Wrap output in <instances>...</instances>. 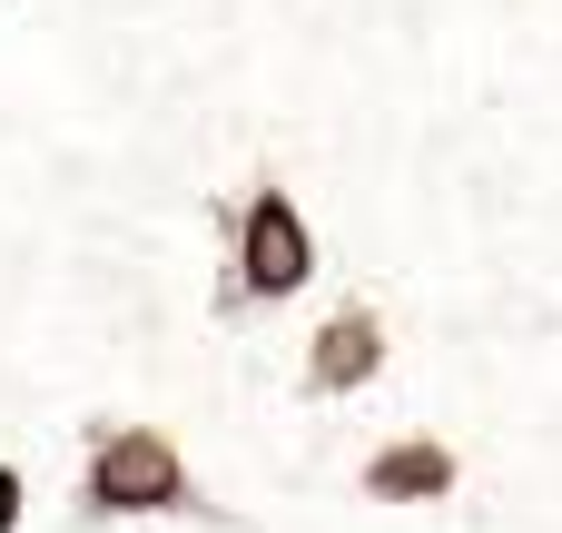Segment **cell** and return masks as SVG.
I'll return each mask as SVG.
<instances>
[{"mask_svg":"<svg viewBox=\"0 0 562 533\" xmlns=\"http://www.w3.org/2000/svg\"><path fill=\"white\" fill-rule=\"evenodd\" d=\"M0 533H20V465H0Z\"/></svg>","mask_w":562,"mask_h":533,"instance_id":"cell-5","label":"cell"},{"mask_svg":"<svg viewBox=\"0 0 562 533\" xmlns=\"http://www.w3.org/2000/svg\"><path fill=\"white\" fill-rule=\"evenodd\" d=\"M375 366H385V317L375 307H336L326 326H316V346H306V396L326 406V396H356V386H375Z\"/></svg>","mask_w":562,"mask_h":533,"instance_id":"cell-3","label":"cell"},{"mask_svg":"<svg viewBox=\"0 0 562 533\" xmlns=\"http://www.w3.org/2000/svg\"><path fill=\"white\" fill-rule=\"evenodd\" d=\"M454 485H464V455L435 445V435H405V445L366 455V504H445Z\"/></svg>","mask_w":562,"mask_h":533,"instance_id":"cell-4","label":"cell"},{"mask_svg":"<svg viewBox=\"0 0 562 533\" xmlns=\"http://www.w3.org/2000/svg\"><path fill=\"white\" fill-rule=\"evenodd\" d=\"M306 277H316V237H306L296 198H286L277 178H257L247 208H237V277H227V297L277 307V297H296Z\"/></svg>","mask_w":562,"mask_h":533,"instance_id":"cell-2","label":"cell"},{"mask_svg":"<svg viewBox=\"0 0 562 533\" xmlns=\"http://www.w3.org/2000/svg\"><path fill=\"white\" fill-rule=\"evenodd\" d=\"M79 495H89V514H109V524H128V514H188V504H198V485H188V465H178V445H168L158 425H99Z\"/></svg>","mask_w":562,"mask_h":533,"instance_id":"cell-1","label":"cell"}]
</instances>
